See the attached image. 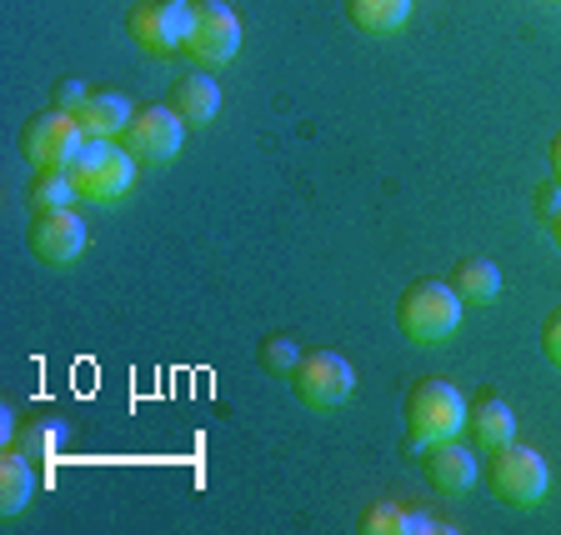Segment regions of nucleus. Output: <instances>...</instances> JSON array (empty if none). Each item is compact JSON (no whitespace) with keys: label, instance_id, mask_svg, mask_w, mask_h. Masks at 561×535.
Instances as JSON below:
<instances>
[{"label":"nucleus","instance_id":"f03ea898","mask_svg":"<svg viewBox=\"0 0 561 535\" xmlns=\"http://www.w3.org/2000/svg\"><path fill=\"white\" fill-rule=\"evenodd\" d=\"M401 420H407V441L411 445L456 441V435L467 431V396H461L446 375H426V381H416L407 391Z\"/></svg>","mask_w":561,"mask_h":535},{"label":"nucleus","instance_id":"4468645a","mask_svg":"<svg viewBox=\"0 0 561 535\" xmlns=\"http://www.w3.org/2000/svg\"><path fill=\"white\" fill-rule=\"evenodd\" d=\"M130 116H136V105H130L121 91H91V101L76 111L85 140H116V136H126Z\"/></svg>","mask_w":561,"mask_h":535},{"label":"nucleus","instance_id":"a211bd4d","mask_svg":"<svg viewBox=\"0 0 561 535\" xmlns=\"http://www.w3.org/2000/svg\"><path fill=\"white\" fill-rule=\"evenodd\" d=\"M356 531H362V535H407V531H442V525H436L426 511H407V505L376 501V505H366V511H362Z\"/></svg>","mask_w":561,"mask_h":535},{"label":"nucleus","instance_id":"39448f33","mask_svg":"<svg viewBox=\"0 0 561 535\" xmlns=\"http://www.w3.org/2000/svg\"><path fill=\"white\" fill-rule=\"evenodd\" d=\"M85 151V130L70 111H41L21 126V161L31 171H70L76 155Z\"/></svg>","mask_w":561,"mask_h":535},{"label":"nucleus","instance_id":"9b49d317","mask_svg":"<svg viewBox=\"0 0 561 535\" xmlns=\"http://www.w3.org/2000/svg\"><path fill=\"white\" fill-rule=\"evenodd\" d=\"M421 476H426V486L432 490H442V496H467V490L481 480L477 451L461 445V441L421 445Z\"/></svg>","mask_w":561,"mask_h":535},{"label":"nucleus","instance_id":"aec40b11","mask_svg":"<svg viewBox=\"0 0 561 535\" xmlns=\"http://www.w3.org/2000/svg\"><path fill=\"white\" fill-rule=\"evenodd\" d=\"M256 361H261V371H271V375H280V381H286V375L296 371V361H301V350H296V340L291 336H266L256 346Z\"/></svg>","mask_w":561,"mask_h":535},{"label":"nucleus","instance_id":"393cba45","mask_svg":"<svg viewBox=\"0 0 561 535\" xmlns=\"http://www.w3.org/2000/svg\"><path fill=\"white\" fill-rule=\"evenodd\" d=\"M551 181H557V186H561V130H557V136H551Z\"/></svg>","mask_w":561,"mask_h":535},{"label":"nucleus","instance_id":"6e6552de","mask_svg":"<svg viewBox=\"0 0 561 535\" xmlns=\"http://www.w3.org/2000/svg\"><path fill=\"white\" fill-rule=\"evenodd\" d=\"M241 50V21L226 0H191V35H186V56L201 70H221Z\"/></svg>","mask_w":561,"mask_h":535},{"label":"nucleus","instance_id":"f257e3e1","mask_svg":"<svg viewBox=\"0 0 561 535\" xmlns=\"http://www.w3.org/2000/svg\"><path fill=\"white\" fill-rule=\"evenodd\" d=\"M461 295L451 291V280L421 276L397 295V330L411 346H442L461 330Z\"/></svg>","mask_w":561,"mask_h":535},{"label":"nucleus","instance_id":"5701e85b","mask_svg":"<svg viewBox=\"0 0 561 535\" xmlns=\"http://www.w3.org/2000/svg\"><path fill=\"white\" fill-rule=\"evenodd\" d=\"M85 101H91V85L85 81H60L56 85V111H70V116H76Z\"/></svg>","mask_w":561,"mask_h":535},{"label":"nucleus","instance_id":"ddd939ff","mask_svg":"<svg viewBox=\"0 0 561 535\" xmlns=\"http://www.w3.org/2000/svg\"><path fill=\"white\" fill-rule=\"evenodd\" d=\"M171 111L186 120V130H201L221 116V85L210 81V70H196V75H181V81H175Z\"/></svg>","mask_w":561,"mask_h":535},{"label":"nucleus","instance_id":"6ab92c4d","mask_svg":"<svg viewBox=\"0 0 561 535\" xmlns=\"http://www.w3.org/2000/svg\"><path fill=\"white\" fill-rule=\"evenodd\" d=\"M25 200H31V210H60V206H70V200H81V190H76L70 171H31Z\"/></svg>","mask_w":561,"mask_h":535},{"label":"nucleus","instance_id":"f3484780","mask_svg":"<svg viewBox=\"0 0 561 535\" xmlns=\"http://www.w3.org/2000/svg\"><path fill=\"white\" fill-rule=\"evenodd\" d=\"M416 0H346V21L362 35H397Z\"/></svg>","mask_w":561,"mask_h":535},{"label":"nucleus","instance_id":"b1692460","mask_svg":"<svg viewBox=\"0 0 561 535\" xmlns=\"http://www.w3.org/2000/svg\"><path fill=\"white\" fill-rule=\"evenodd\" d=\"M537 210H541V216H547V221H551V216H557V210H561V186H557V181H551V186L537 196Z\"/></svg>","mask_w":561,"mask_h":535},{"label":"nucleus","instance_id":"9d476101","mask_svg":"<svg viewBox=\"0 0 561 535\" xmlns=\"http://www.w3.org/2000/svg\"><path fill=\"white\" fill-rule=\"evenodd\" d=\"M181 140H186V120L175 116L171 105H136V116H130L121 146H126L140 165H171L175 155H181Z\"/></svg>","mask_w":561,"mask_h":535},{"label":"nucleus","instance_id":"2eb2a0df","mask_svg":"<svg viewBox=\"0 0 561 535\" xmlns=\"http://www.w3.org/2000/svg\"><path fill=\"white\" fill-rule=\"evenodd\" d=\"M446 280H451V291L467 305H491L496 295H502V266H496L491 256H461Z\"/></svg>","mask_w":561,"mask_h":535},{"label":"nucleus","instance_id":"423d86ee","mask_svg":"<svg viewBox=\"0 0 561 535\" xmlns=\"http://www.w3.org/2000/svg\"><path fill=\"white\" fill-rule=\"evenodd\" d=\"M286 385L306 410H341L356 391V371H351L341 350H301V361L286 375Z\"/></svg>","mask_w":561,"mask_h":535},{"label":"nucleus","instance_id":"4be33fe9","mask_svg":"<svg viewBox=\"0 0 561 535\" xmlns=\"http://www.w3.org/2000/svg\"><path fill=\"white\" fill-rule=\"evenodd\" d=\"M541 356L561 371V305H551V315L541 321Z\"/></svg>","mask_w":561,"mask_h":535},{"label":"nucleus","instance_id":"dca6fc26","mask_svg":"<svg viewBox=\"0 0 561 535\" xmlns=\"http://www.w3.org/2000/svg\"><path fill=\"white\" fill-rule=\"evenodd\" d=\"M35 496V466L25 451H0V515L11 521Z\"/></svg>","mask_w":561,"mask_h":535},{"label":"nucleus","instance_id":"f8f14e48","mask_svg":"<svg viewBox=\"0 0 561 535\" xmlns=\"http://www.w3.org/2000/svg\"><path fill=\"white\" fill-rule=\"evenodd\" d=\"M467 435L477 441V451H502V445L516 441V416L496 391H481V396L467 400Z\"/></svg>","mask_w":561,"mask_h":535},{"label":"nucleus","instance_id":"7ed1b4c3","mask_svg":"<svg viewBox=\"0 0 561 535\" xmlns=\"http://www.w3.org/2000/svg\"><path fill=\"white\" fill-rule=\"evenodd\" d=\"M136 171H140V161L121 140H85V151L70 165V181H76L81 200L116 206V200H126L136 190Z\"/></svg>","mask_w":561,"mask_h":535},{"label":"nucleus","instance_id":"412c9836","mask_svg":"<svg viewBox=\"0 0 561 535\" xmlns=\"http://www.w3.org/2000/svg\"><path fill=\"white\" fill-rule=\"evenodd\" d=\"M21 441H25V455L31 461H50V455L60 451V426L56 420H25V431H21Z\"/></svg>","mask_w":561,"mask_h":535},{"label":"nucleus","instance_id":"1a4fd4ad","mask_svg":"<svg viewBox=\"0 0 561 535\" xmlns=\"http://www.w3.org/2000/svg\"><path fill=\"white\" fill-rule=\"evenodd\" d=\"M25 245L41 266H70V260L85 256L91 245V231L85 221L76 216V206H60V210H31V225H25Z\"/></svg>","mask_w":561,"mask_h":535},{"label":"nucleus","instance_id":"a878e982","mask_svg":"<svg viewBox=\"0 0 561 535\" xmlns=\"http://www.w3.org/2000/svg\"><path fill=\"white\" fill-rule=\"evenodd\" d=\"M547 225H551V241H557V256H561V210H557V216H551Z\"/></svg>","mask_w":561,"mask_h":535},{"label":"nucleus","instance_id":"20e7f679","mask_svg":"<svg viewBox=\"0 0 561 535\" xmlns=\"http://www.w3.org/2000/svg\"><path fill=\"white\" fill-rule=\"evenodd\" d=\"M547 486H551V470H547V461H541V451H531V445L512 441L486 455V490L502 505L526 511V505H537L541 496H547Z\"/></svg>","mask_w":561,"mask_h":535},{"label":"nucleus","instance_id":"0eeeda50","mask_svg":"<svg viewBox=\"0 0 561 535\" xmlns=\"http://www.w3.org/2000/svg\"><path fill=\"white\" fill-rule=\"evenodd\" d=\"M126 35L140 56H175L191 35V0H136L126 15Z\"/></svg>","mask_w":561,"mask_h":535}]
</instances>
